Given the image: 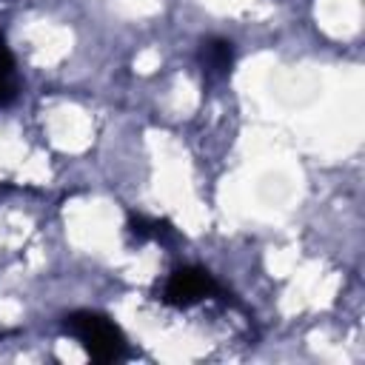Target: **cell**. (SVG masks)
I'll return each instance as SVG.
<instances>
[{
    "mask_svg": "<svg viewBox=\"0 0 365 365\" xmlns=\"http://www.w3.org/2000/svg\"><path fill=\"white\" fill-rule=\"evenodd\" d=\"M66 331L88 351L97 362H111L125 354V336L123 331L103 314L94 311H74L66 317Z\"/></svg>",
    "mask_w": 365,
    "mask_h": 365,
    "instance_id": "obj_1",
    "label": "cell"
},
{
    "mask_svg": "<svg viewBox=\"0 0 365 365\" xmlns=\"http://www.w3.org/2000/svg\"><path fill=\"white\" fill-rule=\"evenodd\" d=\"M211 294H217V282L202 268H177L163 288V299L168 305H177V308H188L194 302H202Z\"/></svg>",
    "mask_w": 365,
    "mask_h": 365,
    "instance_id": "obj_2",
    "label": "cell"
},
{
    "mask_svg": "<svg viewBox=\"0 0 365 365\" xmlns=\"http://www.w3.org/2000/svg\"><path fill=\"white\" fill-rule=\"evenodd\" d=\"M200 63L208 74H228L231 63H234V46L225 37H211L202 43L200 48Z\"/></svg>",
    "mask_w": 365,
    "mask_h": 365,
    "instance_id": "obj_3",
    "label": "cell"
},
{
    "mask_svg": "<svg viewBox=\"0 0 365 365\" xmlns=\"http://www.w3.org/2000/svg\"><path fill=\"white\" fill-rule=\"evenodd\" d=\"M128 231L137 237V240H165L171 234V222L165 220H151V217H143V214H131L128 220Z\"/></svg>",
    "mask_w": 365,
    "mask_h": 365,
    "instance_id": "obj_4",
    "label": "cell"
},
{
    "mask_svg": "<svg viewBox=\"0 0 365 365\" xmlns=\"http://www.w3.org/2000/svg\"><path fill=\"white\" fill-rule=\"evenodd\" d=\"M14 83H11V74H3L0 71V106H9L14 100Z\"/></svg>",
    "mask_w": 365,
    "mask_h": 365,
    "instance_id": "obj_5",
    "label": "cell"
}]
</instances>
